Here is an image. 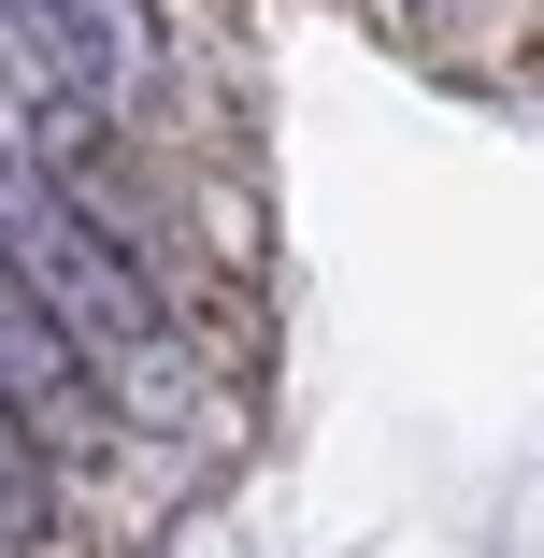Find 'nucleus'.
Masks as SVG:
<instances>
[{
  "instance_id": "f257e3e1",
  "label": "nucleus",
  "mask_w": 544,
  "mask_h": 558,
  "mask_svg": "<svg viewBox=\"0 0 544 558\" xmlns=\"http://www.w3.org/2000/svg\"><path fill=\"white\" fill-rule=\"evenodd\" d=\"M15 15H44V29H58L100 86H116V100H144L158 58H172V44H158V0H15Z\"/></svg>"
},
{
  "instance_id": "f03ea898",
  "label": "nucleus",
  "mask_w": 544,
  "mask_h": 558,
  "mask_svg": "<svg viewBox=\"0 0 544 558\" xmlns=\"http://www.w3.org/2000/svg\"><path fill=\"white\" fill-rule=\"evenodd\" d=\"M387 15H445V0H387Z\"/></svg>"
}]
</instances>
